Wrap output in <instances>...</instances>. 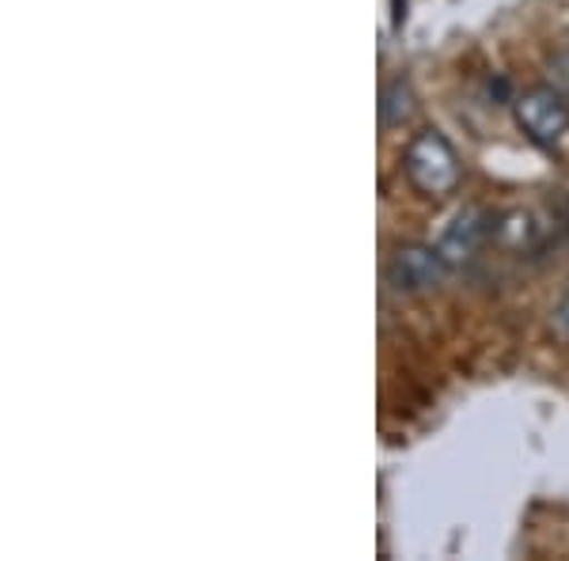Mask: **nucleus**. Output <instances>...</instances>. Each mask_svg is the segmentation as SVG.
Here are the masks:
<instances>
[{
  "mask_svg": "<svg viewBox=\"0 0 569 561\" xmlns=\"http://www.w3.org/2000/svg\"><path fill=\"white\" fill-rule=\"evenodd\" d=\"M402 174L407 182L426 198H448L460 190L463 168L456 156L452 141L440 130H421L410 137L407 152H402Z\"/></svg>",
  "mask_w": 569,
  "mask_h": 561,
  "instance_id": "nucleus-1",
  "label": "nucleus"
},
{
  "mask_svg": "<svg viewBox=\"0 0 569 561\" xmlns=\"http://www.w3.org/2000/svg\"><path fill=\"white\" fill-rule=\"evenodd\" d=\"M452 262L429 243H399L388 262V284L395 292H433L448 281Z\"/></svg>",
  "mask_w": 569,
  "mask_h": 561,
  "instance_id": "nucleus-2",
  "label": "nucleus"
},
{
  "mask_svg": "<svg viewBox=\"0 0 569 561\" xmlns=\"http://www.w3.org/2000/svg\"><path fill=\"white\" fill-rule=\"evenodd\" d=\"M512 114H517V126L528 133V141L543 144H558L569 130V103L562 91L555 88H531L512 103Z\"/></svg>",
  "mask_w": 569,
  "mask_h": 561,
  "instance_id": "nucleus-3",
  "label": "nucleus"
},
{
  "mask_svg": "<svg viewBox=\"0 0 569 561\" xmlns=\"http://www.w3.org/2000/svg\"><path fill=\"white\" fill-rule=\"evenodd\" d=\"M418 114V96L415 84L407 77H395L380 91V126L383 130H402L407 122H415Z\"/></svg>",
  "mask_w": 569,
  "mask_h": 561,
  "instance_id": "nucleus-5",
  "label": "nucleus"
},
{
  "mask_svg": "<svg viewBox=\"0 0 569 561\" xmlns=\"http://www.w3.org/2000/svg\"><path fill=\"white\" fill-rule=\"evenodd\" d=\"M498 239L509 247H525L531 243V220L525 213H509L498 220Z\"/></svg>",
  "mask_w": 569,
  "mask_h": 561,
  "instance_id": "nucleus-6",
  "label": "nucleus"
},
{
  "mask_svg": "<svg viewBox=\"0 0 569 561\" xmlns=\"http://www.w3.org/2000/svg\"><path fill=\"white\" fill-rule=\"evenodd\" d=\"M493 236H498V217L486 213L479 206H467L456 213L452 224L445 228V236H440L437 247L452 266H463V262H471Z\"/></svg>",
  "mask_w": 569,
  "mask_h": 561,
  "instance_id": "nucleus-4",
  "label": "nucleus"
},
{
  "mask_svg": "<svg viewBox=\"0 0 569 561\" xmlns=\"http://www.w3.org/2000/svg\"><path fill=\"white\" fill-rule=\"evenodd\" d=\"M550 319H555V330H558V334L569 338V289H566V297L558 300V308H555V315H550Z\"/></svg>",
  "mask_w": 569,
  "mask_h": 561,
  "instance_id": "nucleus-7",
  "label": "nucleus"
}]
</instances>
